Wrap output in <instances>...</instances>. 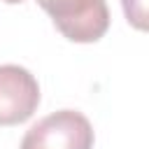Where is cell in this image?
Instances as JSON below:
<instances>
[{"instance_id": "cell-2", "label": "cell", "mask_w": 149, "mask_h": 149, "mask_svg": "<svg viewBox=\"0 0 149 149\" xmlns=\"http://www.w3.org/2000/svg\"><path fill=\"white\" fill-rule=\"evenodd\" d=\"M21 149H93V128L81 112L61 109L30 126Z\"/></svg>"}, {"instance_id": "cell-3", "label": "cell", "mask_w": 149, "mask_h": 149, "mask_svg": "<svg viewBox=\"0 0 149 149\" xmlns=\"http://www.w3.org/2000/svg\"><path fill=\"white\" fill-rule=\"evenodd\" d=\"M37 105V79L21 65H0V126L28 121Z\"/></svg>"}, {"instance_id": "cell-4", "label": "cell", "mask_w": 149, "mask_h": 149, "mask_svg": "<svg viewBox=\"0 0 149 149\" xmlns=\"http://www.w3.org/2000/svg\"><path fill=\"white\" fill-rule=\"evenodd\" d=\"M123 2V12H126V19L128 23H133L135 28L144 30L147 28V7H144V0H121Z\"/></svg>"}, {"instance_id": "cell-5", "label": "cell", "mask_w": 149, "mask_h": 149, "mask_svg": "<svg viewBox=\"0 0 149 149\" xmlns=\"http://www.w3.org/2000/svg\"><path fill=\"white\" fill-rule=\"evenodd\" d=\"M2 2H9V5H16V2H23V0H2Z\"/></svg>"}, {"instance_id": "cell-1", "label": "cell", "mask_w": 149, "mask_h": 149, "mask_svg": "<svg viewBox=\"0 0 149 149\" xmlns=\"http://www.w3.org/2000/svg\"><path fill=\"white\" fill-rule=\"evenodd\" d=\"M51 16L63 37L72 42H95L109 28V9L105 0H37Z\"/></svg>"}]
</instances>
